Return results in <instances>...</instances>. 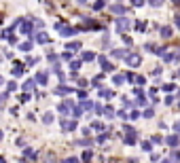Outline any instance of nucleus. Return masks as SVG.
I'll return each instance as SVG.
<instances>
[{"label": "nucleus", "mask_w": 180, "mask_h": 163, "mask_svg": "<svg viewBox=\"0 0 180 163\" xmlns=\"http://www.w3.org/2000/svg\"><path fill=\"white\" fill-rule=\"evenodd\" d=\"M112 81H115V85H123L127 79H125V74H115V79H112Z\"/></svg>", "instance_id": "nucleus-23"}, {"label": "nucleus", "mask_w": 180, "mask_h": 163, "mask_svg": "<svg viewBox=\"0 0 180 163\" xmlns=\"http://www.w3.org/2000/svg\"><path fill=\"white\" fill-rule=\"evenodd\" d=\"M34 85H36V81H34V79H28V81L23 83V91L32 95V91H34Z\"/></svg>", "instance_id": "nucleus-13"}, {"label": "nucleus", "mask_w": 180, "mask_h": 163, "mask_svg": "<svg viewBox=\"0 0 180 163\" xmlns=\"http://www.w3.org/2000/svg\"><path fill=\"white\" fill-rule=\"evenodd\" d=\"M6 89H9V93H11V91H15V89H17V83H6Z\"/></svg>", "instance_id": "nucleus-37"}, {"label": "nucleus", "mask_w": 180, "mask_h": 163, "mask_svg": "<svg viewBox=\"0 0 180 163\" xmlns=\"http://www.w3.org/2000/svg\"><path fill=\"white\" fill-rule=\"evenodd\" d=\"M68 93H72V89L66 87V85H59V87L55 89V95H68Z\"/></svg>", "instance_id": "nucleus-15"}, {"label": "nucleus", "mask_w": 180, "mask_h": 163, "mask_svg": "<svg viewBox=\"0 0 180 163\" xmlns=\"http://www.w3.org/2000/svg\"><path fill=\"white\" fill-rule=\"evenodd\" d=\"M36 62H38V59H34V57H28V59H26V66H34Z\"/></svg>", "instance_id": "nucleus-43"}, {"label": "nucleus", "mask_w": 180, "mask_h": 163, "mask_svg": "<svg viewBox=\"0 0 180 163\" xmlns=\"http://www.w3.org/2000/svg\"><path fill=\"white\" fill-rule=\"evenodd\" d=\"M144 26H146L144 21H136V30H138V32H144V30H146Z\"/></svg>", "instance_id": "nucleus-34"}, {"label": "nucleus", "mask_w": 180, "mask_h": 163, "mask_svg": "<svg viewBox=\"0 0 180 163\" xmlns=\"http://www.w3.org/2000/svg\"><path fill=\"white\" fill-rule=\"evenodd\" d=\"M142 148H144V151H150L153 144H150V142H142Z\"/></svg>", "instance_id": "nucleus-48"}, {"label": "nucleus", "mask_w": 180, "mask_h": 163, "mask_svg": "<svg viewBox=\"0 0 180 163\" xmlns=\"http://www.w3.org/2000/svg\"><path fill=\"white\" fill-rule=\"evenodd\" d=\"M123 129H125L123 142H125V144H129V146H132V144H136V140H138V131H136V129L132 127V125H125Z\"/></svg>", "instance_id": "nucleus-1"}, {"label": "nucleus", "mask_w": 180, "mask_h": 163, "mask_svg": "<svg viewBox=\"0 0 180 163\" xmlns=\"http://www.w3.org/2000/svg\"><path fill=\"white\" fill-rule=\"evenodd\" d=\"M136 104H140V106L146 104V97H144V91L142 89H136Z\"/></svg>", "instance_id": "nucleus-14"}, {"label": "nucleus", "mask_w": 180, "mask_h": 163, "mask_svg": "<svg viewBox=\"0 0 180 163\" xmlns=\"http://www.w3.org/2000/svg\"><path fill=\"white\" fill-rule=\"evenodd\" d=\"M153 115H155V110H153V108H146V110H144V117H146V119H150Z\"/></svg>", "instance_id": "nucleus-41"}, {"label": "nucleus", "mask_w": 180, "mask_h": 163, "mask_svg": "<svg viewBox=\"0 0 180 163\" xmlns=\"http://www.w3.org/2000/svg\"><path fill=\"white\" fill-rule=\"evenodd\" d=\"M178 76H180V72H178Z\"/></svg>", "instance_id": "nucleus-60"}, {"label": "nucleus", "mask_w": 180, "mask_h": 163, "mask_svg": "<svg viewBox=\"0 0 180 163\" xmlns=\"http://www.w3.org/2000/svg\"><path fill=\"white\" fill-rule=\"evenodd\" d=\"M172 161L180 163V151H174V153H172Z\"/></svg>", "instance_id": "nucleus-35"}, {"label": "nucleus", "mask_w": 180, "mask_h": 163, "mask_svg": "<svg viewBox=\"0 0 180 163\" xmlns=\"http://www.w3.org/2000/svg\"><path fill=\"white\" fill-rule=\"evenodd\" d=\"M55 28H57V32H59L62 36H74L76 32H81V28H70V26H66V23H55Z\"/></svg>", "instance_id": "nucleus-2"}, {"label": "nucleus", "mask_w": 180, "mask_h": 163, "mask_svg": "<svg viewBox=\"0 0 180 163\" xmlns=\"http://www.w3.org/2000/svg\"><path fill=\"white\" fill-rule=\"evenodd\" d=\"M0 140H2V131H0Z\"/></svg>", "instance_id": "nucleus-58"}, {"label": "nucleus", "mask_w": 180, "mask_h": 163, "mask_svg": "<svg viewBox=\"0 0 180 163\" xmlns=\"http://www.w3.org/2000/svg\"><path fill=\"white\" fill-rule=\"evenodd\" d=\"M106 6V2H95L93 4V11H100V9H104Z\"/></svg>", "instance_id": "nucleus-39"}, {"label": "nucleus", "mask_w": 180, "mask_h": 163, "mask_svg": "<svg viewBox=\"0 0 180 163\" xmlns=\"http://www.w3.org/2000/svg\"><path fill=\"white\" fill-rule=\"evenodd\" d=\"M91 159H93V153H91V151H85L83 157H81V161H85V163H89Z\"/></svg>", "instance_id": "nucleus-25"}, {"label": "nucleus", "mask_w": 180, "mask_h": 163, "mask_svg": "<svg viewBox=\"0 0 180 163\" xmlns=\"http://www.w3.org/2000/svg\"><path fill=\"white\" fill-rule=\"evenodd\" d=\"M97 62H100V66H102V70H104V72H112V70H115V66H112V64H110L104 55H102V57H97Z\"/></svg>", "instance_id": "nucleus-8"}, {"label": "nucleus", "mask_w": 180, "mask_h": 163, "mask_svg": "<svg viewBox=\"0 0 180 163\" xmlns=\"http://www.w3.org/2000/svg\"><path fill=\"white\" fill-rule=\"evenodd\" d=\"M81 108H83V110H93V108H95V104L87 100V102H83V104H81Z\"/></svg>", "instance_id": "nucleus-26"}, {"label": "nucleus", "mask_w": 180, "mask_h": 163, "mask_svg": "<svg viewBox=\"0 0 180 163\" xmlns=\"http://www.w3.org/2000/svg\"><path fill=\"white\" fill-rule=\"evenodd\" d=\"M93 110H95V115H104V108H102V104H95V108H93Z\"/></svg>", "instance_id": "nucleus-40"}, {"label": "nucleus", "mask_w": 180, "mask_h": 163, "mask_svg": "<svg viewBox=\"0 0 180 163\" xmlns=\"http://www.w3.org/2000/svg\"><path fill=\"white\" fill-rule=\"evenodd\" d=\"M62 129H64V131H74V129H76V121H74V119H72V121L62 119Z\"/></svg>", "instance_id": "nucleus-9"}, {"label": "nucleus", "mask_w": 180, "mask_h": 163, "mask_svg": "<svg viewBox=\"0 0 180 163\" xmlns=\"http://www.w3.org/2000/svg\"><path fill=\"white\" fill-rule=\"evenodd\" d=\"M70 110H74V104H72L70 100H64V102H59V104H57V112H59L62 117L70 115Z\"/></svg>", "instance_id": "nucleus-3"}, {"label": "nucleus", "mask_w": 180, "mask_h": 163, "mask_svg": "<svg viewBox=\"0 0 180 163\" xmlns=\"http://www.w3.org/2000/svg\"><path fill=\"white\" fill-rule=\"evenodd\" d=\"M106 140H108V133H102V136H100V138H97V144H104V142H106Z\"/></svg>", "instance_id": "nucleus-42"}, {"label": "nucleus", "mask_w": 180, "mask_h": 163, "mask_svg": "<svg viewBox=\"0 0 180 163\" xmlns=\"http://www.w3.org/2000/svg\"><path fill=\"white\" fill-rule=\"evenodd\" d=\"M2 85H4V79H2V76H0V87H2Z\"/></svg>", "instance_id": "nucleus-55"}, {"label": "nucleus", "mask_w": 180, "mask_h": 163, "mask_svg": "<svg viewBox=\"0 0 180 163\" xmlns=\"http://www.w3.org/2000/svg\"><path fill=\"white\" fill-rule=\"evenodd\" d=\"M19 26H21L19 30H21L28 38H30V36L34 34V30H36V28H32V21H30V19H21V21H19Z\"/></svg>", "instance_id": "nucleus-4"}, {"label": "nucleus", "mask_w": 180, "mask_h": 163, "mask_svg": "<svg viewBox=\"0 0 180 163\" xmlns=\"http://www.w3.org/2000/svg\"><path fill=\"white\" fill-rule=\"evenodd\" d=\"M174 100H176V97H174V95H168V97H165V104H172V102H174Z\"/></svg>", "instance_id": "nucleus-52"}, {"label": "nucleus", "mask_w": 180, "mask_h": 163, "mask_svg": "<svg viewBox=\"0 0 180 163\" xmlns=\"http://www.w3.org/2000/svg\"><path fill=\"white\" fill-rule=\"evenodd\" d=\"M95 59V53L93 51H85L83 55H81V62H93Z\"/></svg>", "instance_id": "nucleus-16"}, {"label": "nucleus", "mask_w": 180, "mask_h": 163, "mask_svg": "<svg viewBox=\"0 0 180 163\" xmlns=\"http://www.w3.org/2000/svg\"><path fill=\"white\" fill-rule=\"evenodd\" d=\"M43 123H45V125H51V123H53V115H51V112H45V117H43Z\"/></svg>", "instance_id": "nucleus-30"}, {"label": "nucleus", "mask_w": 180, "mask_h": 163, "mask_svg": "<svg viewBox=\"0 0 180 163\" xmlns=\"http://www.w3.org/2000/svg\"><path fill=\"white\" fill-rule=\"evenodd\" d=\"M161 36H163V38H170V36H172V28L163 26V28H161Z\"/></svg>", "instance_id": "nucleus-24"}, {"label": "nucleus", "mask_w": 180, "mask_h": 163, "mask_svg": "<svg viewBox=\"0 0 180 163\" xmlns=\"http://www.w3.org/2000/svg\"><path fill=\"white\" fill-rule=\"evenodd\" d=\"M6 41L11 42V44H17V36H15V34H9V36H6Z\"/></svg>", "instance_id": "nucleus-38"}, {"label": "nucleus", "mask_w": 180, "mask_h": 163, "mask_svg": "<svg viewBox=\"0 0 180 163\" xmlns=\"http://www.w3.org/2000/svg\"><path fill=\"white\" fill-rule=\"evenodd\" d=\"M0 163H6V161H4V159H2V157H0Z\"/></svg>", "instance_id": "nucleus-57"}, {"label": "nucleus", "mask_w": 180, "mask_h": 163, "mask_svg": "<svg viewBox=\"0 0 180 163\" xmlns=\"http://www.w3.org/2000/svg\"><path fill=\"white\" fill-rule=\"evenodd\" d=\"M34 81L38 83V85H47V81H49V72H47V70H41V72L34 76Z\"/></svg>", "instance_id": "nucleus-10"}, {"label": "nucleus", "mask_w": 180, "mask_h": 163, "mask_svg": "<svg viewBox=\"0 0 180 163\" xmlns=\"http://www.w3.org/2000/svg\"><path fill=\"white\" fill-rule=\"evenodd\" d=\"M76 95H79V97H81V100H83V102H87V93H85V91H79V93H76Z\"/></svg>", "instance_id": "nucleus-47"}, {"label": "nucleus", "mask_w": 180, "mask_h": 163, "mask_svg": "<svg viewBox=\"0 0 180 163\" xmlns=\"http://www.w3.org/2000/svg\"><path fill=\"white\" fill-rule=\"evenodd\" d=\"M174 133L180 136V123H174Z\"/></svg>", "instance_id": "nucleus-49"}, {"label": "nucleus", "mask_w": 180, "mask_h": 163, "mask_svg": "<svg viewBox=\"0 0 180 163\" xmlns=\"http://www.w3.org/2000/svg\"><path fill=\"white\" fill-rule=\"evenodd\" d=\"M11 74H13V76H21V74H23V66H21V64H15L13 70H11Z\"/></svg>", "instance_id": "nucleus-17"}, {"label": "nucleus", "mask_w": 180, "mask_h": 163, "mask_svg": "<svg viewBox=\"0 0 180 163\" xmlns=\"http://www.w3.org/2000/svg\"><path fill=\"white\" fill-rule=\"evenodd\" d=\"M66 47H68V51H79V49H81V42L72 41V42H68V44H66Z\"/></svg>", "instance_id": "nucleus-22"}, {"label": "nucleus", "mask_w": 180, "mask_h": 163, "mask_svg": "<svg viewBox=\"0 0 180 163\" xmlns=\"http://www.w3.org/2000/svg\"><path fill=\"white\" fill-rule=\"evenodd\" d=\"M62 59H66V62H72V53H64V55H62Z\"/></svg>", "instance_id": "nucleus-46"}, {"label": "nucleus", "mask_w": 180, "mask_h": 163, "mask_svg": "<svg viewBox=\"0 0 180 163\" xmlns=\"http://www.w3.org/2000/svg\"><path fill=\"white\" fill-rule=\"evenodd\" d=\"M125 62H127V66H132V68H138V66L142 64V57H140L138 53H129V57H127Z\"/></svg>", "instance_id": "nucleus-6"}, {"label": "nucleus", "mask_w": 180, "mask_h": 163, "mask_svg": "<svg viewBox=\"0 0 180 163\" xmlns=\"http://www.w3.org/2000/svg\"><path fill=\"white\" fill-rule=\"evenodd\" d=\"M47 59H49V62H51V64H55V66H57V59H59V57H57V55H55V53H51V55H49V57H47Z\"/></svg>", "instance_id": "nucleus-36"}, {"label": "nucleus", "mask_w": 180, "mask_h": 163, "mask_svg": "<svg viewBox=\"0 0 180 163\" xmlns=\"http://www.w3.org/2000/svg\"><path fill=\"white\" fill-rule=\"evenodd\" d=\"M23 157L30 159V161H34V159H36V153H34L32 148H26V151H23Z\"/></svg>", "instance_id": "nucleus-20"}, {"label": "nucleus", "mask_w": 180, "mask_h": 163, "mask_svg": "<svg viewBox=\"0 0 180 163\" xmlns=\"http://www.w3.org/2000/svg\"><path fill=\"white\" fill-rule=\"evenodd\" d=\"M138 117H140V112H138V110H134V112L129 115V119H138Z\"/></svg>", "instance_id": "nucleus-54"}, {"label": "nucleus", "mask_w": 180, "mask_h": 163, "mask_svg": "<svg viewBox=\"0 0 180 163\" xmlns=\"http://www.w3.org/2000/svg\"><path fill=\"white\" fill-rule=\"evenodd\" d=\"M30 97H32V95H30V93H26V95H21V97H19V102H28Z\"/></svg>", "instance_id": "nucleus-50"}, {"label": "nucleus", "mask_w": 180, "mask_h": 163, "mask_svg": "<svg viewBox=\"0 0 180 163\" xmlns=\"http://www.w3.org/2000/svg\"><path fill=\"white\" fill-rule=\"evenodd\" d=\"M163 163H172V159H165V161H163Z\"/></svg>", "instance_id": "nucleus-56"}, {"label": "nucleus", "mask_w": 180, "mask_h": 163, "mask_svg": "<svg viewBox=\"0 0 180 163\" xmlns=\"http://www.w3.org/2000/svg\"><path fill=\"white\" fill-rule=\"evenodd\" d=\"M112 57H117V59H127V57H129V51H127V49H115V51H112Z\"/></svg>", "instance_id": "nucleus-11"}, {"label": "nucleus", "mask_w": 180, "mask_h": 163, "mask_svg": "<svg viewBox=\"0 0 180 163\" xmlns=\"http://www.w3.org/2000/svg\"><path fill=\"white\" fill-rule=\"evenodd\" d=\"M104 115H106L108 119H112V117H115V110H112L110 106H106V108H104Z\"/></svg>", "instance_id": "nucleus-33"}, {"label": "nucleus", "mask_w": 180, "mask_h": 163, "mask_svg": "<svg viewBox=\"0 0 180 163\" xmlns=\"http://www.w3.org/2000/svg\"><path fill=\"white\" fill-rule=\"evenodd\" d=\"M174 23H176V28H180V15H174Z\"/></svg>", "instance_id": "nucleus-51"}, {"label": "nucleus", "mask_w": 180, "mask_h": 163, "mask_svg": "<svg viewBox=\"0 0 180 163\" xmlns=\"http://www.w3.org/2000/svg\"><path fill=\"white\" fill-rule=\"evenodd\" d=\"M110 11H112L115 15H121V17H123V15L127 13V6H125V4H119V2H115V4H110Z\"/></svg>", "instance_id": "nucleus-7"}, {"label": "nucleus", "mask_w": 180, "mask_h": 163, "mask_svg": "<svg viewBox=\"0 0 180 163\" xmlns=\"http://www.w3.org/2000/svg\"><path fill=\"white\" fill-rule=\"evenodd\" d=\"M81 64H83V62H81V59H72V62H70V68H72V70H74V72H76V70H79V68H81Z\"/></svg>", "instance_id": "nucleus-27"}, {"label": "nucleus", "mask_w": 180, "mask_h": 163, "mask_svg": "<svg viewBox=\"0 0 180 163\" xmlns=\"http://www.w3.org/2000/svg\"><path fill=\"white\" fill-rule=\"evenodd\" d=\"M144 83H146L144 76H136V85H144Z\"/></svg>", "instance_id": "nucleus-45"}, {"label": "nucleus", "mask_w": 180, "mask_h": 163, "mask_svg": "<svg viewBox=\"0 0 180 163\" xmlns=\"http://www.w3.org/2000/svg\"><path fill=\"white\" fill-rule=\"evenodd\" d=\"M102 79H104V74H97V76H95V79L91 81V85H95V87H100V85H102Z\"/></svg>", "instance_id": "nucleus-32"}, {"label": "nucleus", "mask_w": 180, "mask_h": 163, "mask_svg": "<svg viewBox=\"0 0 180 163\" xmlns=\"http://www.w3.org/2000/svg\"><path fill=\"white\" fill-rule=\"evenodd\" d=\"M153 142H155V144H159V142H163V138H161V136H155V138H153Z\"/></svg>", "instance_id": "nucleus-53"}, {"label": "nucleus", "mask_w": 180, "mask_h": 163, "mask_svg": "<svg viewBox=\"0 0 180 163\" xmlns=\"http://www.w3.org/2000/svg\"><path fill=\"white\" fill-rule=\"evenodd\" d=\"M36 42H38V44H49L51 38H49L47 32H38V34H36Z\"/></svg>", "instance_id": "nucleus-12"}, {"label": "nucleus", "mask_w": 180, "mask_h": 163, "mask_svg": "<svg viewBox=\"0 0 180 163\" xmlns=\"http://www.w3.org/2000/svg\"><path fill=\"white\" fill-rule=\"evenodd\" d=\"M32 49V41L28 38V41H23V42H19V51H30Z\"/></svg>", "instance_id": "nucleus-19"}, {"label": "nucleus", "mask_w": 180, "mask_h": 163, "mask_svg": "<svg viewBox=\"0 0 180 163\" xmlns=\"http://www.w3.org/2000/svg\"><path fill=\"white\" fill-rule=\"evenodd\" d=\"M100 95H102V97H106V100H110V97H115V93H112L110 89H100Z\"/></svg>", "instance_id": "nucleus-21"}, {"label": "nucleus", "mask_w": 180, "mask_h": 163, "mask_svg": "<svg viewBox=\"0 0 180 163\" xmlns=\"http://www.w3.org/2000/svg\"><path fill=\"white\" fill-rule=\"evenodd\" d=\"M91 144H93V142H91L89 138H85V140H79V142H76V146H91Z\"/></svg>", "instance_id": "nucleus-31"}, {"label": "nucleus", "mask_w": 180, "mask_h": 163, "mask_svg": "<svg viewBox=\"0 0 180 163\" xmlns=\"http://www.w3.org/2000/svg\"><path fill=\"white\" fill-rule=\"evenodd\" d=\"M165 142H168V144H170L172 148H174V146H178V144H180V140H178V136H176V133H174V136H170V138H168Z\"/></svg>", "instance_id": "nucleus-18"}, {"label": "nucleus", "mask_w": 180, "mask_h": 163, "mask_svg": "<svg viewBox=\"0 0 180 163\" xmlns=\"http://www.w3.org/2000/svg\"><path fill=\"white\" fill-rule=\"evenodd\" d=\"M62 163H79V159L76 157H68V159H64Z\"/></svg>", "instance_id": "nucleus-44"}, {"label": "nucleus", "mask_w": 180, "mask_h": 163, "mask_svg": "<svg viewBox=\"0 0 180 163\" xmlns=\"http://www.w3.org/2000/svg\"><path fill=\"white\" fill-rule=\"evenodd\" d=\"M83 112H85V110L81 108V104H79V106H74V110H72V115H74V119H79V117H81Z\"/></svg>", "instance_id": "nucleus-28"}, {"label": "nucleus", "mask_w": 180, "mask_h": 163, "mask_svg": "<svg viewBox=\"0 0 180 163\" xmlns=\"http://www.w3.org/2000/svg\"><path fill=\"white\" fill-rule=\"evenodd\" d=\"M0 102H2V95H0Z\"/></svg>", "instance_id": "nucleus-59"}, {"label": "nucleus", "mask_w": 180, "mask_h": 163, "mask_svg": "<svg viewBox=\"0 0 180 163\" xmlns=\"http://www.w3.org/2000/svg\"><path fill=\"white\" fill-rule=\"evenodd\" d=\"M129 26H132V21H129L127 17H119V19H117V30H119V32H127Z\"/></svg>", "instance_id": "nucleus-5"}, {"label": "nucleus", "mask_w": 180, "mask_h": 163, "mask_svg": "<svg viewBox=\"0 0 180 163\" xmlns=\"http://www.w3.org/2000/svg\"><path fill=\"white\" fill-rule=\"evenodd\" d=\"M91 129H95V131H104V125H102L100 121H93V123H91Z\"/></svg>", "instance_id": "nucleus-29"}]
</instances>
